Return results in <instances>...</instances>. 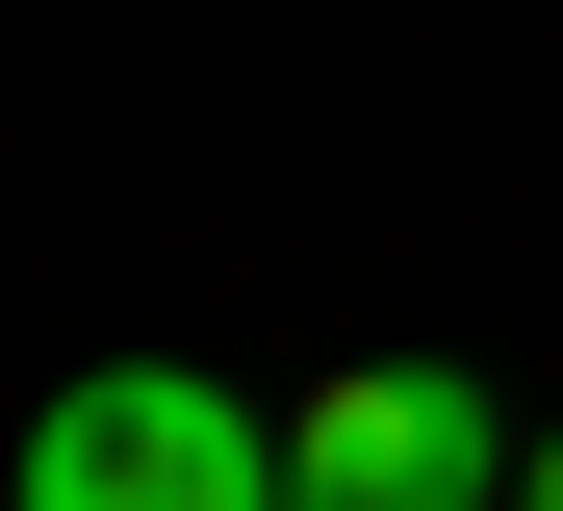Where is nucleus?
Instances as JSON below:
<instances>
[{
	"instance_id": "f257e3e1",
	"label": "nucleus",
	"mask_w": 563,
	"mask_h": 511,
	"mask_svg": "<svg viewBox=\"0 0 563 511\" xmlns=\"http://www.w3.org/2000/svg\"><path fill=\"white\" fill-rule=\"evenodd\" d=\"M0 511H282V409L179 384V358H103V384L26 409V486Z\"/></svg>"
},
{
	"instance_id": "f03ea898",
	"label": "nucleus",
	"mask_w": 563,
	"mask_h": 511,
	"mask_svg": "<svg viewBox=\"0 0 563 511\" xmlns=\"http://www.w3.org/2000/svg\"><path fill=\"white\" fill-rule=\"evenodd\" d=\"M512 409L461 384V358H358V384H308L282 409V511H512Z\"/></svg>"
},
{
	"instance_id": "7ed1b4c3",
	"label": "nucleus",
	"mask_w": 563,
	"mask_h": 511,
	"mask_svg": "<svg viewBox=\"0 0 563 511\" xmlns=\"http://www.w3.org/2000/svg\"><path fill=\"white\" fill-rule=\"evenodd\" d=\"M512 511H563V435H538V460H512Z\"/></svg>"
}]
</instances>
